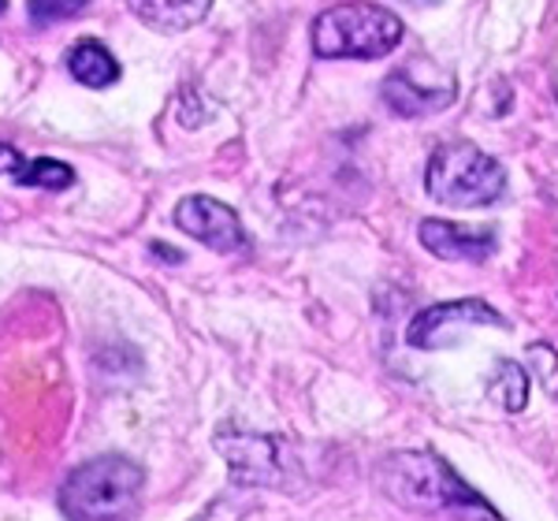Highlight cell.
Instances as JSON below:
<instances>
[{
	"label": "cell",
	"instance_id": "cell-14",
	"mask_svg": "<svg viewBox=\"0 0 558 521\" xmlns=\"http://www.w3.org/2000/svg\"><path fill=\"white\" fill-rule=\"evenodd\" d=\"M89 0H26V12H31L34 26H57L64 20H75Z\"/></svg>",
	"mask_w": 558,
	"mask_h": 521
},
{
	"label": "cell",
	"instance_id": "cell-1",
	"mask_svg": "<svg viewBox=\"0 0 558 521\" xmlns=\"http://www.w3.org/2000/svg\"><path fill=\"white\" fill-rule=\"evenodd\" d=\"M376 484L391 502L407 510H488L470 484L444 458L428 451H395L376 465Z\"/></svg>",
	"mask_w": 558,
	"mask_h": 521
},
{
	"label": "cell",
	"instance_id": "cell-13",
	"mask_svg": "<svg viewBox=\"0 0 558 521\" xmlns=\"http://www.w3.org/2000/svg\"><path fill=\"white\" fill-rule=\"evenodd\" d=\"M20 186H41V191H68L75 183V172L68 165L52 157H38V160H23V168L12 175Z\"/></svg>",
	"mask_w": 558,
	"mask_h": 521
},
{
	"label": "cell",
	"instance_id": "cell-2",
	"mask_svg": "<svg viewBox=\"0 0 558 521\" xmlns=\"http://www.w3.org/2000/svg\"><path fill=\"white\" fill-rule=\"evenodd\" d=\"M142 484H146V473L131 458L123 455L89 458V462L68 473L64 488H60V510L75 521L131 518L138 510Z\"/></svg>",
	"mask_w": 558,
	"mask_h": 521
},
{
	"label": "cell",
	"instance_id": "cell-9",
	"mask_svg": "<svg viewBox=\"0 0 558 521\" xmlns=\"http://www.w3.org/2000/svg\"><path fill=\"white\" fill-rule=\"evenodd\" d=\"M417 239L428 254L444 260H488L495 254V231L492 228H470V223H451V220H425L417 228Z\"/></svg>",
	"mask_w": 558,
	"mask_h": 521
},
{
	"label": "cell",
	"instance_id": "cell-8",
	"mask_svg": "<svg viewBox=\"0 0 558 521\" xmlns=\"http://www.w3.org/2000/svg\"><path fill=\"white\" fill-rule=\"evenodd\" d=\"M384 94V105L391 109L395 116H407V120H417V116H432V112H444L447 105L454 101L458 86L451 78H436V83H421L413 75V68H402L395 75L384 78L380 86Z\"/></svg>",
	"mask_w": 558,
	"mask_h": 521
},
{
	"label": "cell",
	"instance_id": "cell-7",
	"mask_svg": "<svg viewBox=\"0 0 558 521\" xmlns=\"http://www.w3.org/2000/svg\"><path fill=\"white\" fill-rule=\"evenodd\" d=\"M216 447L228 458L231 481L260 488V484L279 481V444L272 436H254V433H220Z\"/></svg>",
	"mask_w": 558,
	"mask_h": 521
},
{
	"label": "cell",
	"instance_id": "cell-12",
	"mask_svg": "<svg viewBox=\"0 0 558 521\" xmlns=\"http://www.w3.org/2000/svg\"><path fill=\"white\" fill-rule=\"evenodd\" d=\"M488 395L502 410L518 413L529 402V376L514 362H495V373L488 380Z\"/></svg>",
	"mask_w": 558,
	"mask_h": 521
},
{
	"label": "cell",
	"instance_id": "cell-15",
	"mask_svg": "<svg viewBox=\"0 0 558 521\" xmlns=\"http://www.w3.org/2000/svg\"><path fill=\"white\" fill-rule=\"evenodd\" d=\"M153 254H160V257H165V260H172V265H179V260H183V257H179V250L165 246V242H157V246H153Z\"/></svg>",
	"mask_w": 558,
	"mask_h": 521
},
{
	"label": "cell",
	"instance_id": "cell-4",
	"mask_svg": "<svg viewBox=\"0 0 558 521\" xmlns=\"http://www.w3.org/2000/svg\"><path fill=\"white\" fill-rule=\"evenodd\" d=\"M425 191L451 209H484L507 194V168L473 142H444L428 157Z\"/></svg>",
	"mask_w": 558,
	"mask_h": 521
},
{
	"label": "cell",
	"instance_id": "cell-10",
	"mask_svg": "<svg viewBox=\"0 0 558 521\" xmlns=\"http://www.w3.org/2000/svg\"><path fill=\"white\" fill-rule=\"evenodd\" d=\"M128 8L157 34H183L209 15L213 0H128Z\"/></svg>",
	"mask_w": 558,
	"mask_h": 521
},
{
	"label": "cell",
	"instance_id": "cell-5",
	"mask_svg": "<svg viewBox=\"0 0 558 521\" xmlns=\"http://www.w3.org/2000/svg\"><path fill=\"white\" fill-rule=\"evenodd\" d=\"M510 328V320L502 317L499 310H492L488 302L481 299H462V302H439L421 310L417 317L410 320L407 328V343L417 350H439V347H451L458 343L465 328Z\"/></svg>",
	"mask_w": 558,
	"mask_h": 521
},
{
	"label": "cell",
	"instance_id": "cell-3",
	"mask_svg": "<svg viewBox=\"0 0 558 521\" xmlns=\"http://www.w3.org/2000/svg\"><path fill=\"white\" fill-rule=\"evenodd\" d=\"M402 41V20L380 4L350 0L317 15L313 52L320 60H380Z\"/></svg>",
	"mask_w": 558,
	"mask_h": 521
},
{
	"label": "cell",
	"instance_id": "cell-6",
	"mask_svg": "<svg viewBox=\"0 0 558 521\" xmlns=\"http://www.w3.org/2000/svg\"><path fill=\"white\" fill-rule=\"evenodd\" d=\"M175 228L197 239L202 246L216 250V254H246L250 239L239 223V213L231 205L216 202V197L191 194L175 205Z\"/></svg>",
	"mask_w": 558,
	"mask_h": 521
},
{
	"label": "cell",
	"instance_id": "cell-11",
	"mask_svg": "<svg viewBox=\"0 0 558 521\" xmlns=\"http://www.w3.org/2000/svg\"><path fill=\"white\" fill-rule=\"evenodd\" d=\"M68 71H71V78H75V83L105 89V86H112L116 78H120V60H116L101 41L83 38V41H75L68 49Z\"/></svg>",
	"mask_w": 558,
	"mask_h": 521
},
{
	"label": "cell",
	"instance_id": "cell-16",
	"mask_svg": "<svg viewBox=\"0 0 558 521\" xmlns=\"http://www.w3.org/2000/svg\"><path fill=\"white\" fill-rule=\"evenodd\" d=\"M555 94H558V86H555Z\"/></svg>",
	"mask_w": 558,
	"mask_h": 521
}]
</instances>
